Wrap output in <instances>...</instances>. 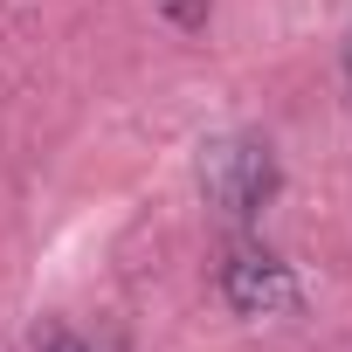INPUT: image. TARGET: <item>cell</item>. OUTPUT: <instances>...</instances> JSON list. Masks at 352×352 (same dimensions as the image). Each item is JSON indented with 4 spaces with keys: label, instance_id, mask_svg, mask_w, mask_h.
Listing matches in <instances>:
<instances>
[{
    "label": "cell",
    "instance_id": "3",
    "mask_svg": "<svg viewBox=\"0 0 352 352\" xmlns=\"http://www.w3.org/2000/svg\"><path fill=\"white\" fill-rule=\"evenodd\" d=\"M159 14H166L173 28H187V35H194V28L208 21V0H159Z\"/></svg>",
    "mask_w": 352,
    "mask_h": 352
},
{
    "label": "cell",
    "instance_id": "2",
    "mask_svg": "<svg viewBox=\"0 0 352 352\" xmlns=\"http://www.w3.org/2000/svg\"><path fill=\"white\" fill-rule=\"evenodd\" d=\"M221 297H228L242 318H283V311H297V276H290L270 249L235 242L228 263H221Z\"/></svg>",
    "mask_w": 352,
    "mask_h": 352
},
{
    "label": "cell",
    "instance_id": "1",
    "mask_svg": "<svg viewBox=\"0 0 352 352\" xmlns=\"http://www.w3.org/2000/svg\"><path fill=\"white\" fill-rule=\"evenodd\" d=\"M201 194H208V208H221L228 221H249V214H263L270 201H276V187H283V173H276V152L263 145V138H214V145H201Z\"/></svg>",
    "mask_w": 352,
    "mask_h": 352
},
{
    "label": "cell",
    "instance_id": "4",
    "mask_svg": "<svg viewBox=\"0 0 352 352\" xmlns=\"http://www.w3.org/2000/svg\"><path fill=\"white\" fill-rule=\"evenodd\" d=\"M35 352H83V338H69V331H42Z\"/></svg>",
    "mask_w": 352,
    "mask_h": 352
}]
</instances>
